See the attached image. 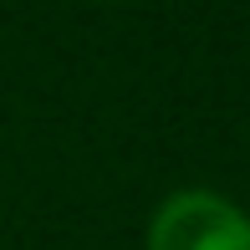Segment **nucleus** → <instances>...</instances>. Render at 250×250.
I'll return each mask as SVG.
<instances>
[{"instance_id": "1", "label": "nucleus", "mask_w": 250, "mask_h": 250, "mask_svg": "<svg viewBox=\"0 0 250 250\" xmlns=\"http://www.w3.org/2000/svg\"><path fill=\"white\" fill-rule=\"evenodd\" d=\"M143 250H250V209L225 189H168L143 225Z\"/></svg>"}, {"instance_id": "2", "label": "nucleus", "mask_w": 250, "mask_h": 250, "mask_svg": "<svg viewBox=\"0 0 250 250\" xmlns=\"http://www.w3.org/2000/svg\"><path fill=\"white\" fill-rule=\"evenodd\" d=\"M112 5H118V0H112Z\"/></svg>"}]
</instances>
